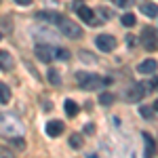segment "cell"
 <instances>
[{"instance_id": "obj_7", "label": "cell", "mask_w": 158, "mask_h": 158, "mask_svg": "<svg viewBox=\"0 0 158 158\" xmlns=\"http://www.w3.org/2000/svg\"><path fill=\"white\" fill-rule=\"evenodd\" d=\"M95 44H97L99 51L110 53V51H114V47H116V40H114V36H110V34H101V36L95 38Z\"/></svg>"}, {"instance_id": "obj_28", "label": "cell", "mask_w": 158, "mask_h": 158, "mask_svg": "<svg viewBox=\"0 0 158 158\" xmlns=\"http://www.w3.org/2000/svg\"><path fill=\"white\" fill-rule=\"evenodd\" d=\"M152 89H154V91H158V76L152 80Z\"/></svg>"}, {"instance_id": "obj_10", "label": "cell", "mask_w": 158, "mask_h": 158, "mask_svg": "<svg viewBox=\"0 0 158 158\" xmlns=\"http://www.w3.org/2000/svg\"><path fill=\"white\" fill-rule=\"evenodd\" d=\"M13 65H15L13 55L9 53V51H0V70L9 72V70H13Z\"/></svg>"}, {"instance_id": "obj_30", "label": "cell", "mask_w": 158, "mask_h": 158, "mask_svg": "<svg viewBox=\"0 0 158 158\" xmlns=\"http://www.w3.org/2000/svg\"><path fill=\"white\" fill-rule=\"evenodd\" d=\"M0 40H2V36H0Z\"/></svg>"}, {"instance_id": "obj_25", "label": "cell", "mask_w": 158, "mask_h": 158, "mask_svg": "<svg viewBox=\"0 0 158 158\" xmlns=\"http://www.w3.org/2000/svg\"><path fill=\"white\" fill-rule=\"evenodd\" d=\"M0 156H2V158L13 156V150H9V148H2V146H0Z\"/></svg>"}, {"instance_id": "obj_8", "label": "cell", "mask_w": 158, "mask_h": 158, "mask_svg": "<svg viewBox=\"0 0 158 158\" xmlns=\"http://www.w3.org/2000/svg\"><path fill=\"white\" fill-rule=\"evenodd\" d=\"M36 19H44L47 23H61L63 15L57 11H40V13H36Z\"/></svg>"}, {"instance_id": "obj_24", "label": "cell", "mask_w": 158, "mask_h": 158, "mask_svg": "<svg viewBox=\"0 0 158 158\" xmlns=\"http://www.w3.org/2000/svg\"><path fill=\"white\" fill-rule=\"evenodd\" d=\"M114 4L120 9H127V6H131V0H114Z\"/></svg>"}, {"instance_id": "obj_12", "label": "cell", "mask_w": 158, "mask_h": 158, "mask_svg": "<svg viewBox=\"0 0 158 158\" xmlns=\"http://www.w3.org/2000/svg\"><path fill=\"white\" fill-rule=\"evenodd\" d=\"M156 68H158V63L154 59H146V61L139 63L137 72H139V74H154V72H156Z\"/></svg>"}, {"instance_id": "obj_20", "label": "cell", "mask_w": 158, "mask_h": 158, "mask_svg": "<svg viewBox=\"0 0 158 158\" xmlns=\"http://www.w3.org/2000/svg\"><path fill=\"white\" fill-rule=\"evenodd\" d=\"M55 57L61 59V61H68V59H70V51H68V49H57V51H55Z\"/></svg>"}, {"instance_id": "obj_16", "label": "cell", "mask_w": 158, "mask_h": 158, "mask_svg": "<svg viewBox=\"0 0 158 158\" xmlns=\"http://www.w3.org/2000/svg\"><path fill=\"white\" fill-rule=\"evenodd\" d=\"M63 106H65V112H68V116H70V118H74V116L78 114V103H76V101L68 99V101H65Z\"/></svg>"}, {"instance_id": "obj_17", "label": "cell", "mask_w": 158, "mask_h": 158, "mask_svg": "<svg viewBox=\"0 0 158 158\" xmlns=\"http://www.w3.org/2000/svg\"><path fill=\"white\" fill-rule=\"evenodd\" d=\"M135 23H137V19H135L133 13H127V15H122V25H124V27H133Z\"/></svg>"}, {"instance_id": "obj_18", "label": "cell", "mask_w": 158, "mask_h": 158, "mask_svg": "<svg viewBox=\"0 0 158 158\" xmlns=\"http://www.w3.org/2000/svg\"><path fill=\"white\" fill-rule=\"evenodd\" d=\"M154 112H156V110L150 108V106H139V114H141L143 118H152V116H154Z\"/></svg>"}, {"instance_id": "obj_11", "label": "cell", "mask_w": 158, "mask_h": 158, "mask_svg": "<svg viewBox=\"0 0 158 158\" xmlns=\"http://www.w3.org/2000/svg\"><path fill=\"white\" fill-rule=\"evenodd\" d=\"M61 133H63V122L61 120L47 122V135H49V137H59Z\"/></svg>"}, {"instance_id": "obj_26", "label": "cell", "mask_w": 158, "mask_h": 158, "mask_svg": "<svg viewBox=\"0 0 158 158\" xmlns=\"http://www.w3.org/2000/svg\"><path fill=\"white\" fill-rule=\"evenodd\" d=\"M127 44H129V47H135V44H137V38L135 36H127Z\"/></svg>"}, {"instance_id": "obj_15", "label": "cell", "mask_w": 158, "mask_h": 158, "mask_svg": "<svg viewBox=\"0 0 158 158\" xmlns=\"http://www.w3.org/2000/svg\"><path fill=\"white\" fill-rule=\"evenodd\" d=\"M143 139H146V154L148 156H154L156 154V146H154V139L148 133H143Z\"/></svg>"}, {"instance_id": "obj_19", "label": "cell", "mask_w": 158, "mask_h": 158, "mask_svg": "<svg viewBox=\"0 0 158 158\" xmlns=\"http://www.w3.org/2000/svg\"><path fill=\"white\" fill-rule=\"evenodd\" d=\"M99 103H101V106H110V103H114V95H110V93H101V95H99Z\"/></svg>"}, {"instance_id": "obj_6", "label": "cell", "mask_w": 158, "mask_h": 158, "mask_svg": "<svg viewBox=\"0 0 158 158\" xmlns=\"http://www.w3.org/2000/svg\"><path fill=\"white\" fill-rule=\"evenodd\" d=\"M34 55H36L40 61H44V63H51V61L55 59V49L49 47V44H36V49H34Z\"/></svg>"}, {"instance_id": "obj_3", "label": "cell", "mask_w": 158, "mask_h": 158, "mask_svg": "<svg viewBox=\"0 0 158 158\" xmlns=\"http://www.w3.org/2000/svg\"><path fill=\"white\" fill-rule=\"evenodd\" d=\"M59 30H61V34L65 38H72V40H78V38H82V27L76 23V21H70V19H61V23H59Z\"/></svg>"}, {"instance_id": "obj_2", "label": "cell", "mask_w": 158, "mask_h": 158, "mask_svg": "<svg viewBox=\"0 0 158 158\" xmlns=\"http://www.w3.org/2000/svg\"><path fill=\"white\" fill-rule=\"evenodd\" d=\"M76 80H78V85L80 89H85V91H93V89H99L101 85H110V80H101L99 76L95 74H89V72H78L76 74Z\"/></svg>"}, {"instance_id": "obj_9", "label": "cell", "mask_w": 158, "mask_h": 158, "mask_svg": "<svg viewBox=\"0 0 158 158\" xmlns=\"http://www.w3.org/2000/svg\"><path fill=\"white\" fill-rule=\"evenodd\" d=\"M76 13H78V17H80L82 21H86L89 25L97 23V21H95V11H93V9H89V6H78Z\"/></svg>"}, {"instance_id": "obj_22", "label": "cell", "mask_w": 158, "mask_h": 158, "mask_svg": "<svg viewBox=\"0 0 158 158\" xmlns=\"http://www.w3.org/2000/svg\"><path fill=\"white\" fill-rule=\"evenodd\" d=\"M49 80L53 82V85H59L61 80H59V72L57 70H49Z\"/></svg>"}, {"instance_id": "obj_27", "label": "cell", "mask_w": 158, "mask_h": 158, "mask_svg": "<svg viewBox=\"0 0 158 158\" xmlns=\"http://www.w3.org/2000/svg\"><path fill=\"white\" fill-rule=\"evenodd\" d=\"M17 4H21V6H27V4H32V0H15Z\"/></svg>"}, {"instance_id": "obj_23", "label": "cell", "mask_w": 158, "mask_h": 158, "mask_svg": "<svg viewBox=\"0 0 158 158\" xmlns=\"http://www.w3.org/2000/svg\"><path fill=\"white\" fill-rule=\"evenodd\" d=\"M80 57H82L86 63H95V57H91V53H89V51H82V53H80Z\"/></svg>"}, {"instance_id": "obj_29", "label": "cell", "mask_w": 158, "mask_h": 158, "mask_svg": "<svg viewBox=\"0 0 158 158\" xmlns=\"http://www.w3.org/2000/svg\"><path fill=\"white\" fill-rule=\"evenodd\" d=\"M154 110H156V112H158V99H156V101H154Z\"/></svg>"}, {"instance_id": "obj_14", "label": "cell", "mask_w": 158, "mask_h": 158, "mask_svg": "<svg viewBox=\"0 0 158 158\" xmlns=\"http://www.w3.org/2000/svg\"><path fill=\"white\" fill-rule=\"evenodd\" d=\"M9 101H11V89L9 85L0 82V103H9Z\"/></svg>"}, {"instance_id": "obj_21", "label": "cell", "mask_w": 158, "mask_h": 158, "mask_svg": "<svg viewBox=\"0 0 158 158\" xmlns=\"http://www.w3.org/2000/svg\"><path fill=\"white\" fill-rule=\"evenodd\" d=\"M70 146L72 148H82V137L78 133H74L72 137H70Z\"/></svg>"}, {"instance_id": "obj_5", "label": "cell", "mask_w": 158, "mask_h": 158, "mask_svg": "<svg viewBox=\"0 0 158 158\" xmlns=\"http://www.w3.org/2000/svg\"><path fill=\"white\" fill-rule=\"evenodd\" d=\"M148 91H150V86H148V85H143V82H135V85L129 86V91H127V99H129V101H141Z\"/></svg>"}, {"instance_id": "obj_13", "label": "cell", "mask_w": 158, "mask_h": 158, "mask_svg": "<svg viewBox=\"0 0 158 158\" xmlns=\"http://www.w3.org/2000/svg\"><path fill=\"white\" fill-rule=\"evenodd\" d=\"M141 13L146 17H158V4H154V2H143L141 4Z\"/></svg>"}, {"instance_id": "obj_4", "label": "cell", "mask_w": 158, "mask_h": 158, "mask_svg": "<svg viewBox=\"0 0 158 158\" xmlns=\"http://www.w3.org/2000/svg\"><path fill=\"white\" fill-rule=\"evenodd\" d=\"M141 42H143V47L148 51H156L158 49V32L154 27H143V32H141Z\"/></svg>"}, {"instance_id": "obj_1", "label": "cell", "mask_w": 158, "mask_h": 158, "mask_svg": "<svg viewBox=\"0 0 158 158\" xmlns=\"http://www.w3.org/2000/svg\"><path fill=\"white\" fill-rule=\"evenodd\" d=\"M0 133L6 137H19L23 135V124L11 114H0Z\"/></svg>"}]
</instances>
